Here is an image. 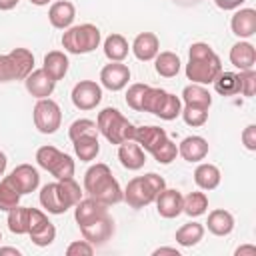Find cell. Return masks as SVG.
Masks as SVG:
<instances>
[{"label": "cell", "mask_w": 256, "mask_h": 256, "mask_svg": "<svg viewBox=\"0 0 256 256\" xmlns=\"http://www.w3.org/2000/svg\"><path fill=\"white\" fill-rule=\"evenodd\" d=\"M86 134H98V128H96V122L90 120V118H78L70 124L68 128V138L70 140H76L80 136H86Z\"/></svg>", "instance_id": "40"}, {"label": "cell", "mask_w": 256, "mask_h": 256, "mask_svg": "<svg viewBox=\"0 0 256 256\" xmlns=\"http://www.w3.org/2000/svg\"><path fill=\"white\" fill-rule=\"evenodd\" d=\"M166 140H168V134L160 126H136L134 130V142H138L142 150L148 154H154Z\"/></svg>", "instance_id": "15"}, {"label": "cell", "mask_w": 256, "mask_h": 256, "mask_svg": "<svg viewBox=\"0 0 256 256\" xmlns=\"http://www.w3.org/2000/svg\"><path fill=\"white\" fill-rule=\"evenodd\" d=\"M0 240H2V232H0Z\"/></svg>", "instance_id": "55"}, {"label": "cell", "mask_w": 256, "mask_h": 256, "mask_svg": "<svg viewBox=\"0 0 256 256\" xmlns=\"http://www.w3.org/2000/svg\"><path fill=\"white\" fill-rule=\"evenodd\" d=\"M166 188V180L156 174V172H148L144 176H136L132 180H128L126 188L122 190L124 192V202L134 208V210H140L148 204H152L156 200V196Z\"/></svg>", "instance_id": "3"}, {"label": "cell", "mask_w": 256, "mask_h": 256, "mask_svg": "<svg viewBox=\"0 0 256 256\" xmlns=\"http://www.w3.org/2000/svg\"><path fill=\"white\" fill-rule=\"evenodd\" d=\"M130 50H132V54H134L140 62H150V60H154L156 54L160 52V40H158V36H156L154 32H140V34L134 38Z\"/></svg>", "instance_id": "18"}, {"label": "cell", "mask_w": 256, "mask_h": 256, "mask_svg": "<svg viewBox=\"0 0 256 256\" xmlns=\"http://www.w3.org/2000/svg\"><path fill=\"white\" fill-rule=\"evenodd\" d=\"M94 246L88 240H74L66 248V256H92Z\"/></svg>", "instance_id": "46"}, {"label": "cell", "mask_w": 256, "mask_h": 256, "mask_svg": "<svg viewBox=\"0 0 256 256\" xmlns=\"http://www.w3.org/2000/svg\"><path fill=\"white\" fill-rule=\"evenodd\" d=\"M234 254H236V256H256V246H252V244H244V246L236 248Z\"/></svg>", "instance_id": "49"}, {"label": "cell", "mask_w": 256, "mask_h": 256, "mask_svg": "<svg viewBox=\"0 0 256 256\" xmlns=\"http://www.w3.org/2000/svg\"><path fill=\"white\" fill-rule=\"evenodd\" d=\"M6 254H12V256H20L22 252L14 246H0V256H6Z\"/></svg>", "instance_id": "51"}, {"label": "cell", "mask_w": 256, "mask_h": 256, "mask_svg": "<svg viewBox=\"0 0 256 256\" xmlns=\"http://www.w3.org/2000/svg\"><path fill=\"white\" fill-rule=\"evenodd\" d=\"M12 80H18L16 66L10 54H0V82H12Z\"/></svg>", "instance_id": "45"}, {"label": "cell", "mask_w": 256, "mask_h": 256, "mask_svg": "<svg viewBox=\"0 0 256 256\" xmlns=\"http://www.w3.org/2000/svg\"><path fill=\"white\" fill-rule=\"evenodd\" d=\"M40 204L42 208L48 212V214H64L66 210H70L72 206L68 204V200L64 198L62 190H60V184L58 180L56 182H50V184H44L40 188Z\"/></svg>", "instance_id": "13"}, {"label": "cell", "mask_w": 256, "mask_h": 256, "mask_svg": "<svg viewBox=\"0 0 256 256\" xmlns=\"http://www.w3.org/2000/svg\"><path fill=\"white\" fill-rule=\"evenodd\" d=\"M62 156H64V152L58 150L56 146H50V144L40 146V148L36 150V162H38V166L44 168L46 172H50V170L58 164V160H60Z\"/></svg>", "instance_id": "37"}, {"label": "cell", "mask_w": 256, "mask_h": 256, "mask_svg": "<svg viewBox=\"0 0 256 256\" xmlns=\"http://www.w3.org/2000/svg\"><path fill=\"white\" fill-rule=\"evenodd\" d=\"M152 156H154V160H156L158 164H170V162H174L176 156H178V144H174V142L168 138Z\"/></svg>", "instance_id": "44"}, {"label": "cell", "mask_w": 256, "mask_h": 256, "mask_svg": "<svg viewBox=\"0 0 256 256\" xmlns=\"http://www.w3.org/2000/svg\"><path fill=\"white\" fill-rule=\"evenodd\" d=\"M60 184V190L64 194V198L68 200V204L74 208L80 200H82V190H80V184L74 180V178H64V180H58Z\"/></svg>", "instance_id": "41"}, {"label": "cell", "mask_w": 256, "mask_h": 256, "mask_svg": "<svg viewBox=\"0 0 256 256\" xmlns=\"http://www.w3.org/2000/svg\"><path fill=\"white\" fill-rule=\"evenodd\" d=\"M6 178L14 184V188L22 196L30 194V192H36V188L40 186V172L32 164H18Z\"/></svg>", "instance_id": "12"}, {"label": "cell", "mask_w": 256, "mask_h": 256, "mask_svg": "<svg viewBox=\"0 0 256 256\" xmlns=\"http://www.w3.org/2000/svg\"><path fill=\"white\" fill-rule=\"evenodd\" d=\"M230 64L238 70H250L256 66V48L248 40H240L230 48Z\"/></svg>", "instance_id": "22"}, {"label": "cell", "mask_w": 256, "mask_h": 256, "mask_svg": "<svg viewBox=\"0 0 256 256\" xmlns=\"http://www.w3.org/2000/svg\"><path fill=\"white\" fill-rule=\"evenodd\" d=\"M34 6H48V4H52L54 0H30Z\"/></svg>", "instance_id": "54"}, {"label": "cell", "mask_w": 256, "mask_h": 256, "mask_svg": "<svg viewBox=\"0 0 256 256\" xmlns=\"http://www.w3.org/2000/svg\"><path fill=\"white\" fill-rule=\"evenodd\" d=\"M180 100L186 106H198V108H206V110H210V106H212V94L202 84H194V82L184 86Z\"/></svg>", "instance_id": "27"}, {"label": "cell", "mask_w": 256, "mask_h": 256, "mask_svg": "<svg viewBox=\"0 0 256 256\" xmlns=\"http://www.w3.org/2000/svg\"><path fill=\"white\" fill-rule=\"evenodd\" d=\"M208 140L202 136H186L180 144H178V154L186 160V162H200L208 156Z\"/></svg>", "instance_id": "21"}, {"label": "cell", "mask_w": 256, "mask_h": 256, "mask_svg": "<svg viewBox=\"0 0 256 256\" xmlns=\"http://www.w3.org/2000/svg\"><path fill=\"white\" fill-rule=\"evenodd\" d=\"M84 192L90 198H94V200H98L106 206L118 204L124 198V192H122L118 180L112 176L110 166L104 164V162H96L86 170V174H84Z\"/></svg>", "instance_id": "2"}, {"label": "cell", "mask_w": 256, "mask_h": 256, "mask_svg": "<svg viewBox=\"0 0 256 256\" xmlns=\"http://www.w3.org/2000/svg\"><path fill=\"white\" fill-rule=\"evenodd\" d=\"M32 118H34V126L38 128L40 134H54L62 124V110L56 100L40 98L34 104Z\"/></svg>", "instance_id": "7"}, {"label": "cell", "mask_w": 256, "mask_h": 256, "mask_svg": "<svg viewBox=\"0 0 256 256\" xmlns=\"http://www.w3.org/2000/svg\"><path fill=\"white\" fill-rule=\"evenodd\" d=\"M74 18H76V6L70 0H56V2L50 4L48 20L54 28L66 30L74 24Z\"/></svg>", "instance_id": "19"}, {"label": "cell", "mask_w": 256, "mask_h": 256, "mask_svg": "<svg viewBox=\"0 0 256 256\" xmlns=\"http://www.w3.org/2000/svg\"><path fill=\"white\" fill-rule=\"evenodd\" d=\"M74 170H76V164L72 160L70 154L64 152V156L58 160V164L50 170V174L56 178V180H64V178H74Z\"/></svg>", "instance_id": "42"}, {"label": "cell", "mask_w": 256, "mask_h": 256, "mask_svg": "<svg viewBox=\"0 0 256 256\" xmlns=\"http://www.w3.org/2000/svg\"><path fill=\"white\" fill-rule=\"evenodd\" d=\"M214 90L220 94V96H234L240 92V82H238V74L236 72H220L214 82H212Z\"/></svg>", "instance_id": "34"}, {"label": "cell", "mask_w": 256, "mask_h": 256, "mask_svg": "<svg viewBox=\"0 0 256 256\" xmlns=\"http://www.w3.org/2000/svg\"><path fill=\"white\" fill-rule=\"evenodd\" d=\"M128 80H130V68L122 62H110L100 70V86L110 92H118L126 88Z\"/></svg>", "instance_id": "11"}, {"label": "cell", "mask_w": 256, "mask_h": 256, "mask_svg": "<svg viewBox=\"0 0 256 256\" xmlns=\"http://www.w3.org/2000/svg\"><path fill=\"white\" fill-rule=\"evenodd\" d=\"M156 210L162 218H176L182 214V192L176 188H164L158 196H156Z\"/></svg>", "instance_id": "17"}, {"label": "cell", "mask_w": 256, "mask_h": 256, "mask_svg": "<svg viewBox=\"0 0 256 256\" xmlns=\"http://www.w3.org/2000/svg\"><path fill=\"white\" fill-rule=\"evenodd\" d=\"M176 242L180 244V246H184V248H192V246H196L202 238H204V226L200 224V222H194V220H190V222H186V224H182L178 230H176Z\"/></svg>", "instance_id": "31"}, {"label": "cell", "mask_w": 256, "mask_h": 256, "mask_svg": "<svg viewBox=\"0 0 256 256\" xmlns=\"http://www.w3.org/2000/svg\"><path fill=\"white\" fill-rule=\"evenodd\" d=\"M20 198H22V194H20V192L14 188V184L4 176V178L0 180V210H2V212L12 210L14 206L20 204Z\"/></svg>", "instance_id": "36"}, {"label": "cell", "mask_w": 256, "mask_h": 256, "mask_svg": "<svg viewBox=\"0 0 256 256\" xmlns=\"http://www.w3.org/2000/svg\"><path fill=\"white\" fill-rule=\"evenodd\" d=\"M68 68H70V62H68V56L62 52V50H50L46 56H44V62H42V70L54 80H62L66 74H68Z\"/></svg>", "instance_id": "23"}, {"label": "cell", "mask_w": 256, "mask_h": 256, "mask_svg": "<svg viewBox=\"0 0 256 256\" xmlns=\"http://www.w3.org/2000/svg\"><path fill=\"white\" fill-rule=\"evenodd\" d=\"M72 142H74V154L80 162H92L100 154L98 134H86V136H80Z\"/></svg>", "instance_id": "30"}, {"label": "cell", "mask_w": 256, "mask_h": 256, "mask_svg": "<svg viewBox=\"0 0 256 256\" xmlns=\"http://www.w3.org/2000/svg\"><path fill=\"white\" fill-rule=\"evenodd\" d=\"M14 66H16V76L18 80H24L32 70H34V54L28 48H14L8 52Z\"/></svg>", "instance_id": "33"}, {"label": "cell", "mask_w": 256, "mask_h": 256, "mask_svg": "<svg viewBox=\"0 0 256 256\" xmlns=\"http://www.w3.org/2000/svg\"><path fill=\"white\" fill-rule=\"evenodd\" d=\"M104 212H108V206L88 196V198H82L74 206V220L80 226V224H84V222H88V220H92V218H96V216H100Z\"/></svg>", "instance_id": "29"}, {"label": "cell", "mask_w": 256, "mask_h": 256, "mask_svg": "<svg viewBox=\"0 0 256 256\" xmlns=\"http://www.w3.org/2000/svg\"><path fill=\"white\" fill-rule=\"evenodd\" d=\"M182 120L192 126V128H198V126H204L208 122V110L206 108H198V106H182V112H180Z\"/></svg>", "instance_id": "38"}, {"label": "cell", "mask_w": 256, "mask_h": 256, "mask_svg": "<svg viewBox=\"0 0 256 256\" xmlns=\"http://www.w3.org/2000/svg\"><path fill=\"white\" fill-rule=\"evenodd\" d=\"M232 34L240 40H248L256 34V10L254 8H236L230 20Z\"/></svg>", "instance_id": "16"}, {"label": "cell", "mask_w": 256, "mask_h": 256, "mask_svg": "<svg viewBox=\"0 0 256 256\" xmlns=\"http://www.w3.org/2000/svg\"><path fill=\"white\" fill-rule=\"evenodd\" d=\"M118 160L126 170H140L146 164V152L134 140L118 144Z\"/></svg>", "instance_id": "20"}, {"label": "cell", "mask_w": 256, "mask_h": 256, "mask_svg": "<svg viewBox=\"0 0 256 256\" xmlns=\"http://www.w3.org/2000/svg\"><path fill=\"white\" fill-rule=\"evenodd\" d=\"M152 254H154V256H162V254H172V256H180L178 248H172V246H160V248H156V250H154Z\"/></svg>", "instance_id": "50"}, {"label": "cell", "mask_w": 256, "mask_h": 256, "mask_svg": "<svg viewBox=\"0 0 256 256\" xmlns=\"http://www.w3.org/2000/svg\"><path fill=\"white\" fill-rule=\"evenodd\" d=\"M180 68H182V60L176 52L164 50V52H158L154 58V70L162 78H174L180 72Z\"/></svg>", "instance_id": "26"}, {"label": "cell", "mask_w": 256, "mask_h": 256, "mask_svg": "<svg viewBox=\"0 0 256 256\" xmlns=\"http://www.w3.org/2000/svg\"><path fill=\"white\" fill-rule=\"evenodd\" d=\"M186 78L194 84H212L214 78L222 72L220 56L206 42H194L188 48V64L184 68Z\"/></svg>", "instance_id": "1"}, {"label": "cell", "mask_w": 256, "mask_h": 256, "mask_svg": "<svg viewBox=\"0 0 256 256\" xmlns=\"http://www.w3.org/2000/svg\"><path fill=\"white\" fill-rule=\"evenodd\" d=\"M238 82H240V92L242 96L246 98H252L254 92H256V70L250 68V70H240L238 72Z\"/></svg>", "instance_id": "43"}, {"label": "cell", "mask_w": 256, "mask_h": 256, "mask_svg": "<svg viewBox=\"0 0 256 256\" xmlns=\"http://www.w3.org/2000/svg\"><path fill=\"white\" fill-rule=\"evenodd\" d=\"M150 84H142V82H136V84H130L128 90H126V104L136 110V112H142V100H144V94L148 90Z\"/></svg>", "instance_id": "39"}, {"label": "cell", "mask_w": 256, "mask_h": 256, "mask_svg": "<svg viewBox=\"0 0 256 256\" xmlns=\"http://www.w3.org/2000/svg\"><path fill=\"white\" fill-rule=\"evenodd\" d=\"M78 228H80V234L84 240H88L92 246H102L114 234V220H112L110 212H104V214L80 224Z\"/></svg>", "instance_id": "9"}, {"label": "cell", "mask_w": 256, "mask_h": 256, "mask_svg": "<svg viewBox=\"0 0 256 256\" xmlns=\"http://www.w3.org/2000/svg\"><path fill=\"white\" fill-rule=\"evenodd\" d=\"M98 134H102L110 144H122L126 140H134L136 126L118 110V108H104L96 116Z\"/></svg>", "instance_id": "4"}, {"label": "cell", "mask_w": 256, "mask_h": 256, "mask_svg": "<svg viewBox=\"0 0 256 256\" xmlns=\"http://www.w3.org/2000/svg\"><path fill=\"white\" fill-rule=\"evenodd\" d=\"M28 236L32 244L44 248L56 240V226L38 208H28Z\"/></svg>", "instance_id": "8"}, {"label": "cell", "mask_w": 256, "mask_h": 256, "mask_svg": "<svg viewBox=\"0 0 256 256\" xmlns=\"http://www.w3.org/2000/svg\"><path fill=\"white\" fill-rule=\"evenodd\" d=\"M18 2H20V0H0V10H2V12L12 10V8H16Z\"/></svg>", "instance_id": "52"}, {"label": "cell", "mask_w": 256, "mask_h": 256, "mask_svg": "<svg viewBox=\"0 0 256 256\" xmlns=\"http://www.w3.org/2000/svg\"><path fill=\"white\" fill-rule=\"evenodd\" d=\"M102 48H104V56H106L110 62H124V58H126L128 52H130L128 40H126L122 34H118V32L106 36Z\"/></svg>", "instance_id": "28"}, {"label": "cell", "mask_w": 256, "mask_h": 256, "mask_svg": "<svg viewBox=\"0 0 256 256\" xmlns=\"http://www.w3.org/2000/svg\"><path fill=\"white\" fill-rule=\"evenodd\" d=\"M8 230L12 234H28V208L26 206H14L12 210H8V218H6Z\"/></svg>", "instance_id": "35"}, {"label": "cell", "mask_w": 256, "mask_h": 256, "mask_svg": "<svg viewBox=\"0 0 256 256\" xmlns=\"http://www.w3.org/2000/svg\"><path fill=\"white\" fill-rule=\"evenodd\" d=\"M242 144L246 146V150L254 152L256 150V124H248L242 130Z\"/></svg>", "instance_id": "47"}, {"label": "cell", "mask_w": 256, "mask_h": 256, "mask_svg": "<svg viewBox=\"0 0 256 256\" xmlns=\"http://www.w3.org/2000/svg\"><path fill=\"white\" fill-rule=\"evenodd\" d=\"M244 2H246V0H214V4H216L220 10H224V12L236 10V8H240Z\"/></svg>", "instance_id": "48"}, {"label": "cell", "mask_w": 256, "mask_h": 256, "mask_svg": "<svg viewBox=\"0 0 256 256\" xmlns=\"http://www.w3.org/2000/svg\"><path fill=\"white\" fill-rule=\"evenodd\" d=\"M70 98L78 110H94L102 102V86L94 80H80L74 84Z\"/></svg>", "instance_id": "10"}, {"label": "cell", "mask_w": 256, "mask_h": 256, "mask_svg": "<svg viewBox=\"0 0 256 256\" xmlns=\"http://www.w3.org/2000/svg\"><path fill=\"white\" fill-rule=\"evenodd\" d=\"M206 228L214 236H228L234 230V216L224 208H216L208 214Z\"/></svg>", "instance_id": "25"}, {"label": "cell", "mask_w": 256, "mask_h": 256, "mask_svg": "<svg viewBox=\"0 0 256 256\" xmlns=\"http://www.w3.org/2000/svg\"><path fill=\"white\" fill-rule=\"evenodd\" d=\"M208 210V196L204 192H188L182 196V212L190 218H198Z\"/></svg>", "instance_id": "32"}, {"label": "cell", "mask_w": 256, "mask_h": 256, "mask_svg": "<svg viewBox=\"0 0 256 256\" xmlns=\"http://www.w3.org/2000/svg\"><path fill=\"white\" fill-rule=\"evenodd\" d=\"M220 178H222L220 168L216 164H210V162H200L196 166V170H194V182H196V186L200 190H206V192L218 188Z\"/></svg>", "instance_id": "24"}, {"label": "cell", "mask_w": 256, "mask_h": 256, "mask_svg": "<svg viewBox=\"0 0 256 256\" xmlns=\"http://www.w3.org/2000/svg\"><path fill=\"white\" fill-rule=\"evenodd\" d=\"M142 112H150L160 120H176L182 112V100L180 96L170 94L164 88L148 86L142 100Z\"/></svg>", "instance_id": "6"}, {"label": "cell", "mask_w": 256, "mask_h": 256, "mask_svg": "<svg viewBox=\"0 0 256 256\" xmlns=\"http://www.w3.org/2000/svg\"><path fill=\"white\" fill-rule=\"evenodd\" d=\"M24 86L28 90L30 96H34L36 100L40 98H50L54 88H56V82L42 70V68H34L26 78H24Z\"/></svg>", "instance_id": "14"}, {"label": "cell", "mask_w": 256, "mask_h": 256, "mask_svg": "<svg viewBox=\"0 0 256 256\" xmlns=\"http://www.w3.org/2000/svg\"><path fill=\"white\" fill-rule=\"evenodd\" d=\"M6 166H8V158H6V154L0 150V176L6 172Z\"/></svg>", "instance_id": "53"}, {"label": "cell", "mask_w": 256, "mask_h": 256, "mask_svg": "<svg viewBox=\"0 0 256 256\" xmlns=\"http://www.w3.org/2000/svg\"><path fill=\"white\" fill-rule=\"evenodd\" d=\"M102 42V32L96 24L84 22V24H76L64 30L62 34V46L66 52L70 54H90L94 52Z\"/></svg>", "instance_id": "5"}]
</instances>
